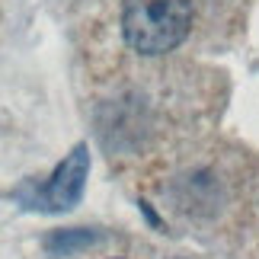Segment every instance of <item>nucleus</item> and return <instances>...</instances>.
<instances>
[{"mask_svg":"<svg viewBox=\"0 0 259 259\" xmlns=\"http://www.w3.org/2000/svg\"><path fill=\"white\" fill-rule=\"evenodd\" d=\"M96 240H99V234H90V231H58L45 240V250L55 256H67V253L83 250V246L96 243Z\"/></svg>","mask_w":259,"mask_h":259,"instance_id":"nucleus-3","label":"nucleus"},{"mask_svg":"<svg viewBox=\"0 0 259 259\" xmlns=\"http://www.w3.org/2000/svg\"><path fill=\"white\" fill-rule=\"evenodd\" d=\"M192 29V0H125L122 35L141 55H166Z\"/></svg>","mask_w":259,"mask_h":259,"instance_id":"nucleus-1","label":"nucleus"},{"mask_svg":"<svg viewBox=\"0 0 259 259\" xmlns=\"http://www.w3.org/2000/svg\"><path fill=\"white\" fill-rule=\"evenodd\" d=\"M87 176H90V151H87V144H77L74 151L55 166V173L48 176L45 183H32V179H29L13 195L29 211H48V214L71 211L83 198Z\"/></svg>","mask_w":259,"mask_h":259,"instance_id":"nucleus-2","label":"nucleus"}]
</instances>
